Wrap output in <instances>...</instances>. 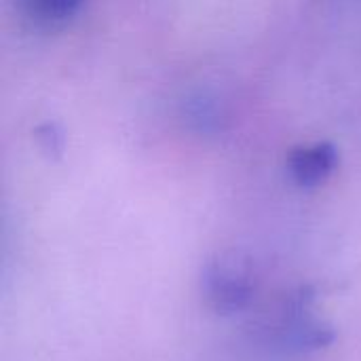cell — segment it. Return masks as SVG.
Wrapping results in <instances>:
<instances>
[{"label":"cell","instance_id":"6da1fadb","mask_svg":"<svg viewBox=\"0 0 361 361\" xmlns=\"http://www.w3.org/2000/svg\"><path fill=\"white\" fill-rule=\"evenodd\" d=\"M313 298L315 292L309 286L290 292L271 322L262 326L264 345L283 355H307L330 347L336 341V330L311 313Z\"/></svg>","mask_w":361,"mask_h":361},{"label":"cell","instance_id":"277c9868","mask_svg":"<svg viewBox=\"0 0 361 361\" xmlns=\"http://www.w3.org/2000/svg\"><path fill=\"white\" fill-rule=\"evenodd\" d=\"M87 0H17L21 17L40 32L61 30L72 21Z\"/></svg>","mask_w":361,"mask_h":361},{"label":"cell","instance_id":"5b68a950","mask_svg":"<svg viewBox=\"0 0 361 361\" xmlns=\"http://www.w3.org/2000/svg\"><path fill=\"white\" fill-rule=\"evenodd\" d=\"M34 137H36L40 150H42L47 157H53V159L61 157L66 137H63V131L59 129V125H55V123H44V125H40V127L36 129V135H34Z\"/></svg>","mask_w":361,"mask_h":361},{"label":"cell","instance_id":"3957f363","mask_svg":"<svg viewBox=\"0 0 361 361\" xmlns=\"http://www.w3.org/2000/svg\"><path fill=\"white\" fill-rule=\"evenodd\" d=\"M292 182L300 188H317L330 180L338 167V148L332 142L296 146L286 159Z\"/></svg>","mask_w":361,"mask_h":361},{"label":"cell","instance_id":"7a4b0ae2","mask_svg":"<svg viewBox=\"0 0 361 361\" xmlns=\"http://www.w3.org/2000/svg\"><path fill=\"white\" fill-rule=\"evenodd\" d=\"M254 260L241 250H224L214 254L201 271V292L209 309L220 315L245 311L256 294Z\"/></svg>","mask_w":361,"mask_h":361}]
</instances>
